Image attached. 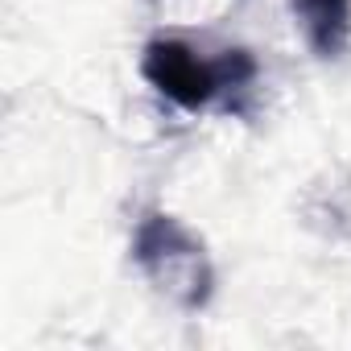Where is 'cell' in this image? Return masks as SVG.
<instances>
[{"label":"cell","instance_id":"3","mask_svg":"<svg viewBox=\"0 0 351 351\" xmlns=\"http://www.w3.org/2000/svg\"><path fill=\"white\" fill-rule=\"evenodd\" d=\"M302 34L318 58H339L351 42V0H293Z\"/></svg>","mask_w":351,"mask_h":351},{"label":"cell","instance_id":"1","mask_svg":"<svg viewBox=\"0 0 351 351\" xmlns=\"http://www.w3.org/2000/svg\"><path fill=\"white\" fill-rule=\"evenodd\" d=\"M132 261L157 293L182 310H203L215 293V265L207 256V244L165 211H149L141 219L132 236Z\"/></svg>","mask_w":351,"mask_h":351},{"label":"cell","instance_id":"2","mask_svg":"<svg viewBox=\"0 0 351 351\" xmlns=\"http://www.w3.org/2000/svg\"><path fill=\"white\" fill-rule=\"evenodd\" d=\"M141 75L178 108L199 112L207 108L223 87H240L256 75V62L248 58V50H228L223 58H199L186 42H169L157 38L145 46L141 58Z\"/></svg>","mask_w":351,"mask_h":351}]
</instances>
